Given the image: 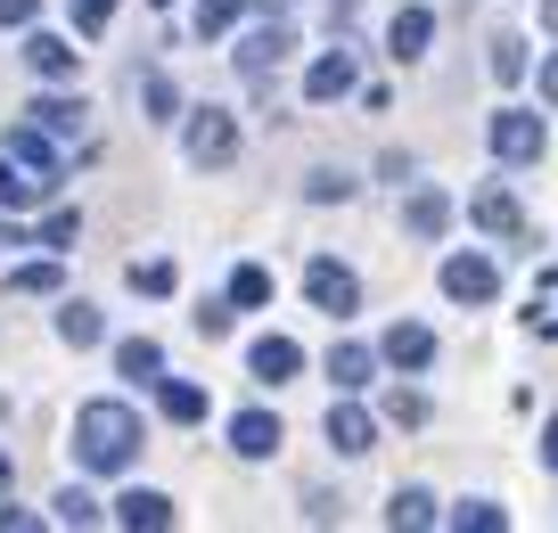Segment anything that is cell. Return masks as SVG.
I'll use <instances>...</instances> for the list:
<instances>
[{"instance_id": "obj_11", "label": "cell", "mask_w": 558, "mask_h": 533, "mask_svg": "<svg viewBox=\"0 0 558 533\" xmlns=\"http://www.w3.org/2000/svg\"><path fill=\"white\" fill-rule=\"evenodd\" d=\"M58 181H41V172H25L17 156H0V206L17 214V206H41V197H50Z\"/></svg>"}, {"instance_id": "obj_29", "label": "cell", "mask_w": 558, "mask_h": 533, "mask_svg": "<svg viewBox=\"0 0 558 533\" xmlns=\"http://www.w3.org/2000/svg\"><path fill=\"white\" fill-rule=\"evenodd\" d=\"M230 25H239V0H197V34H230Z\"/></svg>"}, {"instance_id": "obj_40", "label": "cell", "mask_w": 558, "mask_h": 533, "mask_svg": "<svg viewBox=\"0 0 558 533\" xmlns=\"http://www.w3.org/2000/svg\"><path fill=\"white\" fill-rule=\"evenodd\" d=\"M542 99H558V58H550V66H542Z\"/></svg>"}, {"instance_id": "obj_42", "label": "cell", "mask_w": 558, "mask_h": 533, "mask_svg": "<svg viewBox=\"0 0 558 533\" xmlns=\"http://www.w3.org/2000/svg\"><path fill=\"white\" fill-rule=\"evenodd\" d=\"M0 493H9V451H0Z\"/></svg>"}, {"instance_id": "obj_18", "label": "cell", "mask_w": 558, "mask_h": 533, "mask_svg": "<svg viewBox=\"0 0 558 533\" xmlns=\"http://www.w3.org/2000/svg\"><path fill=\"white\" fill-rule=\"evenodd\" d=\"M369 370H378V353H369V344H337V353H329V378H337V395L369 386Z\"/></svg>"}, {"instance_id": "obj_21", "label": "cell", "mask_w": 558, "mask_h": 533, "mask_svg": "<svg viewBox=\"0 0 558 533\" xmlns=\"http://www.w3.org/2000/svg\"><path fill=\"white\" fill-rule=\"evenodd\" d=\"M165 419L197 427V419H206V386H190V378H165Z\"/></svg>"}, {"instance_id": "obj_26", "label": "cell", "mask_w": 558, "mask_h": 533, "mask_svg": "<svg viewBox=\"0 0 558 533\" xmlns=\"http://www.w3.org/2000/svg\"><path fill=\"white\" fill-rule=\"evenodd\" d=\"M452 525H460V533H501L509 517L493 509V500H460V509H452Z\"/></svg>"}, {"instance_id": "obj_37", "label": "cell", "mask_w": 558, "mask_h": 533, "mask_svg": "<svg viewBox=\"0 0 558 533\" xmlns=\"http://www.w3.org/2000/svg\"><path fill=\"white\" fill-rule=\"evenodd\" d=\"M41 246H74V214H50V222H41Z\"/></svg>"}, {"instance_id": "obj_12", "label": "cell", "mask_w": 558, "mask_h": 533, "mask_svg": "<svg viewBox=\"0 0 558 533\" xmlns=\"http://www.w3.org/2000/svg\"><path fill=\"white\" fill-rule=\"evenodd\" d=\"M9 156H17L25 172H41V181H58V148H50L41 123H17V132H9Z\"/></svg>"}, {"instance_id": "obj_4", "label": "cell", "mask_w": 558, "mask_h": 533, "mask_svg": "<svg viewBox=\"0 0 558 533\" xmlns=\"http://www.w3.org/2000/svg\"><path fill=\"white\" fill-rule=\"evenodd\" d=\"M239 156V123L222 116V107H206V116H190V165H230Z\"/></svg>"}, {"instance_id": "obj_43", "label": "cell", "mask_w": 558, "mask_h": 533, "mask_svg": "<svg viewBox=\"0 0 558 533\" xmlns=\"http://www.w3.org/2000/svg\"><path fill=\"white\" fill-rule=\"evenodd\" d=\"M550 288H558V271H550Z\"/></svg>"}, {"instance_id": "obj_35", "label": "cell", "mask_w": 558, "mask_h": 533, "mask_svg": "<svg viewBox=\"0 0 558 533\" xmlns=\"http://www.w3.org/2000/svg\"><path fill=\"white\" fill-rule=\"evenodd\" d=\"M353 181H337V172H313V181H304V197H320V206H329V197H345Z\"/></svg>"}, {"instance_id": "obj_23", "label": "cell", "mask_w": 558, "mask_h": 533, "mask_svg": "<svg viewBox=\"0 0 558 533\" xmlns=\"http://www.w3.org/2000/svg\"><path fill=\"white\" fill-rule=\"evenodd\" d=\"M230 304H271V271H263V263H239V271H230Z\"/></svg>"}, {"instance_id": "obj_5", "label": "cell", "mask_w": 558, "mask_h": 533, "mask_svg": "<svg viewBox=\"0 0 558 533\" xmlns=\"http://www.w3.org/2000/svg\"><path fill=\"white\" fill-rule=\"evenodd\" d=\"M493 288H501V271H493L485 255H452L444 263V295H452V304H493Z\"/></svg>"}, {"instance_id": "obj_20", "label": "cell", "mask_w": 558, "mask_h": 533, "mask_svg": "<svg viewBox=\"0 0 558 533\" xmlns=\"http://www.w3.org/2000/svg\"><path fill=\"white\" fill-rule=\"evenodd\" d=\"M386 525H395V533H418V525H436V500H427V493L411 484V493H395V500H386Z\"/></svg>"}, {"instance_id": "obj_28", "label": "cell", "mask_w": 558, "mask_h": 533, "mask_svg": "<svg viewBox=\"0 0 558 533\" xmlns=\"http://www.w3.org/2000/svg\"><path fill=\"white\" fill-rule=\"evenodd\" d=\"M9 288L17 295H58V263H25V271H9Z\"/></svg>"}, {"instance_id": "obj_39", "label": "cell", "mask_w": 558, "mask_h": 533, "mask_svg": "<svg viewBox=\"0 0 558 533\" xmlns=\"http://www.w3.org/2000/svg\"><path fill=\"white\" fill-rule=\"evenodd\" d=\"M542 460L558 468V419H550V427H542Z\"/></svg>"}, {"instance_id": "obj_33", "label": "cell", "mask_w": 558, "mask_h": 533, "mask_svg": "<svg viewBox=\"0 0 558 533\" xmlns=\"http://www.w3.org/2000/svg\"><path fill=\"white\" fill-rule=\"evenodd\" d=\"M386 419H395V427H418V419H427V402H418V395H402V386H395V395H386Z\"/></svg>"}, {"instance_id": "obj_13", "label": "cell", "mask_w": 558, "mask_h": 533, "mask_svg": "<svg viewBox=\"0 0 558 533\" xmlns=\"http://www.w3.org/2000/svg\"><path fill=\"white\" fill-rule=\"evenodd\" d=\"M402 222H411V239H444V222H452V197H444V190H411Z\"/></svg>"}, {"instance_id": "obj_14", "label": "cell", "mask_w": 558, "mask_h": 533, "mask_svg": "<svg viewBox=\"0 0 558 533\" xmlns=\"http://www.w3.org/2000/svg\"><path fill=\"white\" fill-rule=\"evenodd\" d=\"M345 90H353V50H329L304 74V99H345Z\"/></svg>"}, {"instance_id": "obj_16", "label": "cell", "mask_w": 558, "mask_h": 533, "mask_svg": "<svg viewBox=\"0 0 558 533\" xmlns=\"http://www.w3.org/2000/svg\"><path fill=\"white\" fill-rule=\"evenodd\" d=\"M116 517H123L132 533H157V525H173V500H165V493H123Z\"/></svg>"}, {"instance_id": "obj_27", "label": "cell", "mask_w": 558, "mask_h": 533, "mask_svg": "<svg viewBox=\"0 0 558 533\" xmlns=\"http://www.w3.org/2000/svg\"><path fill=\"white\" fill-rule=\"evenodd\" d=\"M140 90H148V116H157V123H173V116H181V90H173V74H148Z\"/></svg>"}, {"instance_id": "obj_3", "label": "cell", "mask_w": 558, "mask_h": 533, "mask_svg": "<svg viewBox=\"0 0 558 533\" xmlns=\"http://www.w3.org/2000/svg\"><path fill=\"white\" fill-rule=\"evenodd\" d=\"M288 50H296V34H288L279 17H271V25H255V34L239 41V74H246V83L263 90V83H271L279 66H288Z\"/></svg>"}, {"instance_id": "obj_8", "label": "cell", "mask_w": 558, "mask_h": 533, "mask_svg": "<svg viewBox=\"0 0 558 533\" xmlns=\"http://www.w3.org/2000/svg\"><path fill=\"white\" fill-rule=\"evenodd\" d=\"M469 214H476V230H493V239H525V214H518V197H509V190H476Z\"/></svg>"}, {"instance_id": "obj_32", "label": "cell", "mask_w": 558, "mask_h": 533, "mask_svg": "<svg viewBox=\"0 0 558 533\" xmlns=\"http://www.w3.org/2000/svg\"><path fill=\"white\" fill-rule=\"evenodd\" d=\"M58 525H99V500L90 493H58Z\"/></svg>"}, {"instance_id": "obj_34", "label": "cell", "mask_w": 558, "mask_h": 533, "mask_svg": "<svg viewBox=\"0 0 558 533\" xmlns=\"http://www.w3.org/2000/svg\"><path fill=\"white\" fill-rule=\"evenodd\" d=\"M107 17H116V0H74V25H83V34H107Z\"/></svg>"}, {"instance_id": "obj_2", "label": "cell", "mask_w": 558, "mask_h": 533, "mask_svg": "<svg viewBox=\"0 0 558 533\" xmlns=\"http://www.w3.org/2000/svg\"><path fill=\"white\" fill-rule=\"evenodd\" d=\"M304 295H313L320 312H329V320H345L353 304H362V279L345 271V263H329V255H313L304 263Z\"/></svg>"}, {"instance_id": "obj_6", "label": "cell", "mask_w": 558, "mask_h": 533, "mask_svg": "<svg viewBox=\"0 0 558 533\" xmlns=\"http://www.w3.org/2000/svg\"><path fill=\"white\" fill-rule=\"evenodd\" d=\"M493 148H501L509 165H534L542 156V123L525 116V107H501V116H493Z\"/></svg>"}, {"instance_id": "obj_41", "label": "cell", "mask_w": 558, "mask_h": 533, "mask_svg": "<svg viewBox=\"0 0 558 533\" xmlns=\"http://www.w3.org/2000/svg\"><path fill=\"white\" fill-rule=\"evenodd\" d=\"M542 25H550V34H558V0H542Z\"/></svg>"}, {"instance_id": "obj_31", "label": "cell", "mask_w": 558, "mask_h": 533, "mask_svg": "<svg viewBox=\"0 0 558 533\" xmlns=\"http://www.w3.org/2000/svg\"><path fill=\"white\" fill-rule=\"evenodd\" d=\"M132 288L140 295H173V263H132Z\"/></svg>"}, {"instance_id": "obj_7", "label": "cell", "mask_w": 558, "mask_h": 533, "mask_svg": "<svg viewBox=\"0 0 558 533\" xmlns=\"http://www.w3.org/2000/svg\"><path fill=\"white\" fill-rule=\"evenodd\" d=\"M246 370H255L263 386H279V378H296V370H304V344H296V337H255Z\"/></svg>"}, {"instance_id": "obj_25", "label": "cell", "mask_w": 558, "mask_h": 533, "mask_svg": "<svg viewBox=\"0 0 558 533\" xmlns=\"http://www.w3.org/2000/svg\"><path fill=\"white\" fill-rule=\"evenodd\" d=\"M34 123H41V132H83V99H41Z\"/></svg>"}, {"instance_id": "obj_44", "label": "cell", "mask_w": 558, "mask_h": 533, "mask_svg": "<svg viewBox=\"0 0 558 533\" xmlns=\"http://www.w3.org/2000/svg\"><path fill=\"white\" fill-rule=\"evenodd\" d=\"M157 9H165V0H157Z\"/></svg>"}, {"instance_id": "obj_17", "label": "cell", "mask_w": 558, "mask_h": 533, "mask_svg": "<svg viewBox=\"0 0 558 533\" xmlns=\"http://www.w3.org/2000/svg\"><path fill=\"white\" fill-rule=\"evenodd\" d=\"M25 66H34V74H50V83H66V74H74V41L34 34V41H25Z\"/></svg>"}, {"instance_id": "obj_36", "label": "cell", "mask_w": 558, "mask_h": 533, "mask_svg": "<svg viewBox=\"0 0 558 533\" xmlns=\"http://www.w3.org/2000/svg\"><path fill=\"white\" fill-rule=\"evenodd\" d=\"M197 337H230V304H206V312H197Z\"/></svg>"}, {"instance_id": "obj_9", "label": "cell", "mask_w": 558, "mask_h": 533, "mask_svg": "<svg viewBox=\"0 0 558 533\" xmlns=\"http://www.w3.org/2000/svg\"><path fill=\"white\" fill-rule=\"evenodd\" d=\"M230 451H239V460H271L279 451V419L271 411H239L230 419Z\"/></svg>"}, {"instance_id": "obj_24", "label": "cell", "mask_w": 558, "mask_h": 533, "mask_svg": "<svg viewBox=\"0 0 558 533\" xmlns=\"http://www.w3.org/2000/svg\"><path fill=\"white\" fill-rule=\"evenodd\" d=\"M99 312H90V304H66V312H58V337H66V344H99Z\"/></svg>"}, {"instance_id": "obj_15", "label": "cell", "mask_w": 558, "mask_h": 533, "mask_svg": "<svg viewBox=\"0 0 558 533\" xmlns=\"http://www.w3.org/2000/svg\"><path fill=\"white\" fill-rule=\"evenodd\" d=\"M427 34H436V17H427V9H395L386 50H395V58H418V50H427Z\"/></svg>"}, {"instance_id": "obj_1", "label": "cell", "mask_w": 558, "mask_h": 533, "mask_svg": "<svg viewBox=\"0 0 558 533\" xmlns=\"http://www.w3.org/2000/svg\"><path fill=\"white\" fill-rule=\"evenodd\" d=\"M132 451H140V419L123 411V402H83V411H74V460H83L90 476L132 468Z\"/></svg>"}, {"instance_id": "obj_30", "label": "cell", "mask_w": 558, "mask_h": 533, "mask_svg": "<svg viewBox=\"0 0 558 533\" xmlns=\"http://www.w3.org/2000/svg\"><path fill=\"white\" fill-rule=\"evenodd\" d=\"M493 74H501V83H518V74H525V41H518V34L493 41Z\"/></svg>"}, {"instance_id": "obj_38", "label": "cell", "mask_w": 558, "mask_h": 533, "mask_svg": "<svg viewBox=\"0 0 558 533\" xmlns=\"http://www.w3.org/2000/svg\"><path fill=\"white\" fill-rule=\"evenodd\" d=\"M34 9L41 0H0V25H34Z\"/></svg>"}, {"instance_id": "obj_19", "label": "cell", "mask_w": 558, "mask_h": 533, "mask_svg": "<svg viewBox=\"0 0 558 533\" xmlns=\"http://www.w3.org/2000/svg\"><path fill=\"white\" fill-rule=\"evenodd\" d=\"M369 435H378V427H369V411H353V402H337V411H329V444L337 451H369Z\"/></svg>"}, {"instance_id": "obj_10", "label": "cell", "mask_w": 558, "mask_h": 533, "mask_svg": "<svg viewBox=\"0 0 558 533\" xmlns=\"http://www.w3.org/2000/svg\"><path fill=\"white\" fill-rule=\"evenodd\" d=\"M378 353H386L395 370H427V362H436V337H427L418 320H395V328H386V344H378Z\"/></svg>"}, {"instance_id": "obj_22", "label": "cell", "mask_w": 558, "mask_h": 533, "mask_svg": "<svg viewBox=\"0 0 558 533\" xmlns=\"http://www.w3.org/2000/svg\"><path fill=\"white\" fill-rule=\"evenodd\" d=\"M116 370H123V378H157V370H165V353H157L148 337H132V344H116Z\"/></svg>"}]
</instances>
